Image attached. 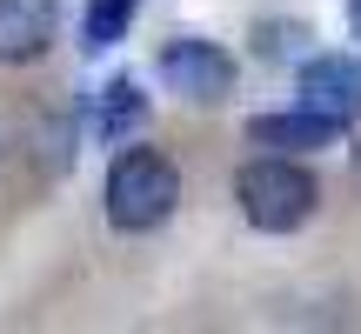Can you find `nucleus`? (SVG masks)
<instances>
[{
  "mask_svg": "<svg viewBox=\"0 0 361 334\" xmlns=\"http://www.w3.org/2000/svg\"><path fill=\"white\" fill-rule=\"evenodd\" d=\"M341 134L348 128H335V120H322V114H308V107H281V114H255L247 120V141L255 147H274V154H328V147H341Z\"/></svg>",
  "mask_w": 361,
  "mask_h": 334,
  "instance_id": "5",
  "label": "nucleus"
},
{
  "mask_svg": "<svg viewBox=\"0 0 361 334\" xmlns=\"http://www.w3.org/2000/svg\"><path fill=\"white\" fill-rule=\"evenodd\" d=\"M134 13H141V0H87V13H80V47L101 54V47H114V40H128Z\"/></svg>",
  "mask_w": 361,
  "mask_h": 334,
  "instance_id": "8",
  "label": "nucleus"
},
{
  "mask_svg": "<svg viewBox=\"0 0 361 334\" xmlns=\"http://www.w3.org/2000/svg\"><path fill=\"white\" fill-rule=\"evenodd\" d=\"M101 207H107V228H121V234L168 228L174 207H180V167L161 154V147H121V154L107 161Z\"/></svg>",
  "mask_w": 361,
  "mask_h": 334,
  "instance_id": "2",
  "label": "nucleus"
},
{
  "mask_svg": "<svg viewBox=\"0 0 361 334\" xmlns=\"http://www.w3.org/2000/svg\"><path fill=\"white\" fill-rule=\"evenodd\" d=\"M141 120H147V94L134 87V80H107V87L94 94L87 134H94V141H107V147H121V141L141 134Z\"/></svg>",
  "mask_w": 361,
  "mask_h": 334,
  "instance_id": "7",
  "label": "nucleus"
},
{
  "mask_svg": "<svg viewBox=\"0 0 361 334\" xmlns=\"http://www.w3.org/2000/svg\"><path fill=\"white\" fill-rule=\"evenodd\" d=\"M234 201H241V221L261 234H295L314 221L322 207V180L301 167V154H274L261 147L255 161L234 167Z\"/></svg>",
  "mask_w": 361,
  "mask_h": 334,
  "instance_id": "1",
  "label": "nucleus"
},
{
  "mask_svg": "<svg viewBox=\"0 0 361 334\" xmlns=\"http://www.w3.org/2000/svg\"><path fill=\"white\" fill-rule=\"evenodd\" d=\"M295 101L308 114L335 120V128H355L361 120V54H301Z\"/></svg>",
  "mask_w": 361,
  "mask_h": 334,
  "instance_id": "4",
  "label": "nucleus"
},
{
  "mask_svg": "<svg viewBox=\"0 0 361 334\" xmlns=\"http://www.w3.org/2000/svg\"><path fill=\"white\" fill-rule=\"evenodd\" d=\"M308 47V20H261L255 27V54L261 61H295Z\"/></svg>",
  "mask_w": 361,
  "mask_h": 334,
  "instance_id": "9",
  "label": "nucleus"
},
{
  "mask_svg": "<svg viewBox=\"0 0 361 334\" xmlns=\"http://www.w3.org/2000/svg\"><path fill=\"white\" fill-rule=\"evenodd\" d=\"M348 34H355V47H361V0H348Z\"/></svg>",
  "mask_w": 361,
  "mask_h": 334,
  "instance_id": "10",
  "label": "nucleus"
},
{
  "mask_svg": "<svg viewBox=\"0 0 361 334\" xmlns=\"http://www.w3.org/2000/svg\"><path fill=\"white\" fill-rule=\"evenodd\" d=\"M61 34V0H0V67H27Z\"/></svg>",
  "mask_w": 361,
  "mask_h": 334,
  "instance_id": "6",
  "label": "nucleus"
},
{
  "mask_svg": "<svg viewBox=\"0 0 361 334\" xmlns=\"http://www.w3.org/2000/svg\"><path fill=\"white\" fill-rule=\"evenodd\" d=\"M154 74H161V87L180 94L188 107H221L234 94V80H241V67H234V54L221 47V40L174 34L168 47L154 54Z\"/></svg>",
  "mask_w": 361,
  "mask_h": 334,
  "instance_id": "3",
  "label": "nucleus"
}]
</instances>
